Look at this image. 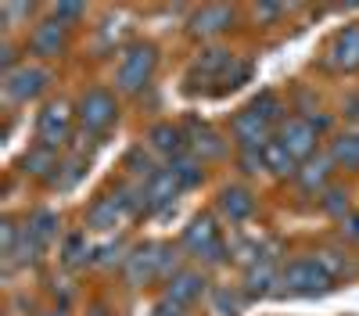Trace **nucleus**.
Segmentation results:
<instances>
[{"label":"nucleus","mask_w":359,"mask_h":316,"mask_svg":"<svg viewBox=\"0 0 359 316\" xmlns=\"http://www.w3.org/2000/svg\"><path fill=\"white\" fill-rule=\"evenodd\" d=\"M280 284L287 295H323L331 291V277H327V270L316 263V259H298V263L284 266L280 273Z\"/></svg>","instance_id":"f257e3e1"},{"label":"nucleus","mask_w":359,"mask_h":316,"mask_svg":"<svg viewBox=\"0 0 359 316\" xmlns=\"http://www.w3.org/2000/svg\"><path fill=\"white\" fill-rule=\"evenodd\" d=\"M155 65H158V54H155L151 43H137V47H130L126 57H123V65H118V76H115L118 90L137 94L140 86H147V79H151Z\"/></svg>","instance_id":"f03ea898"},{"label":"nucleus","mask_w":359,"mask_h":316,"mask_svg":"<svg viewBox=\"0 0 359 316\" xmlns=\"http://www.w3.org/2000/svg\"><path fill=\"white\" fill-rule=\"evenodd\" d=\"M69 133H72V111H69V104H62V101L47 104L40 111V123H36L40 144L54 151V148H62V144L69 140Z\"/></svg>","instance_id":"7ed1b4c3"},{"label":"nucleus","mask_w":359,"mask_h":316,"mask_svg":"<svg viewBox=\"0 0 359 316\" xmlns=\"http://www.w3.org/2000/svg\"><path fill=\"white\" fill-rule=\"evenodd\" d=\"M115 115H118V108H115V97H111L108 90H86V94L79 97V123H83L86 130L97 133V130L111 126Z\"/></svg>","instance_id":"20e7f679"},{"label":"nucleus","mask_w":359,"mask_h":316,"mask_svg":"<svg viewBox=\"0 0 359 316\" xmlns=\"http://www.w3.org/2000/svg\"><path fill=\"white\" fill-rule=\"evenodd\" d=\"M47 72L40 65H18V69H8L4 76V94L11 101H33L43 86H47Z\"/></svg>","instance_id":"39448f33"},{"label":"nucleus","mask_w":359,"mask_h":316,"mask_svg":"<svg viewBox=\"0 0 359 316\" xmlns=\"http://www.w3.org/2000/svg\"><path fill=\"white\" fill-rule=\"evenodd\" d=\"M184 245L198 255V259H208V263H219L223 259V241L216 234V226L208 216H198L191 226H187V234H184Z\"/></svg>","instance_id":"423d86ee"},{"label":"nucleus","mask_w":359,"mask_h":316,"mask_svg":"<svg viewBox=\"0 0 359 316\" xmlns=\"http://www.w3.org/2000/svg\"><path fill=\"white\" fill-rule=\"evenodd\" d=\"M237 62V57L230 54V50H223V47H212V50H205L198 62L191 65V76H187V83H191V90H198V79H205V83H223V76L230 72V65ZM219 90V86H216Z\"/></svg>","instance_id":"0eeeda50"},{"label":"nucleus","mask_w":359,"mask_h":316,"mask_svg":"<svg viewBox=\"0 0 359 316\" xmlns=\"http://www.w3.org/2000/svg\"><path fill=\"white\" fill-rule=\"evenodd\" d=\"M280 144L302 162L316 151V123L313 119H287L280 126Z\"/></svg>","instance_id":"6e6552de"},{"label":"nucleus","mask_w":359,"mask_h":316,"mask_svg":"<svg viewBox=\"0 0 359 316\" xmlns=\"http://www.w3.org/2000/svg\"><path fill=\"white\" fill-rule=\"evenodd\" d=\"M176 191H180V184H176V177H172V169H155V177L147 180L144 191H140V209L158 212V209L172 205Z\"/></svg>","instance_id":"1a4fd4ad"},{"label":"nucleus","mask_w":359,"mask_h":316,"mask_svg":"<svg viewBox=\"0 0 359 316\" xmlns=\"http://www.w3.org/2000/svg\"><path fill=\"white\" fill-rule=\"evenodd\" d=\"M233 137H237V144H241L245 151H262L269 144V123L259 119V115L248 108V111H241L233 119Z\"/></svg>","instance_id":"9d476101"},{"label":"nucleus","mask_w":359,"mask_h":316,"mask_svg":"<svg viewBox=\"0 0 359 316\" xmlns=\"http://www.w3.org/2000/svg\"><path fill=\"white\" fill-rule=\"evenodd\" d=\"M151 277H162V245L137 248L126 259V280L130 284H144V280H151Z\"/></svg>","instance_id":"9b49d317"},{"label":"nucleus","mask_w":359,"mask_h":316,"mask_svg":"<svg viewBox=\"0 0 359 316\" xmlns=\"http://www.w3.org/2000/svg\"><path fill=\"white\" fill-rule=\"evenodd\" d=\"M327 65L331 69H355L359 65V25H348L327 47Z\"/></svg>","instance_id":"f8f14e48"},{"label":"nucleus","mask_w":359,"mask_h":316,"mask_svg":"<svg viewBox=\"0 0 359 316\" xmlns=\"http://www.w3.org/2000/svg\"><path fill=\"white\" fill-rule=\"evenodd\" d=\"M29 47H33V54L40 57H54V54H62L65 50V25L62 22H40L33 29V36H29Z\"/></svg>","instance_id":"ddd939ff"},{"label":"nucleus","mask_w":359,"mask_h":316,"mask_svg":"<svg viewBox=\"0 0 359 316\" xmlns=\"http://www.w3.org/2000/svg\"><path fill=\"white\" fill-rule=\"evenodd\" d=\"M230 22H233V11H230V8L208 4V8H201V11L194 15L191 29H194V36H216V33H223Z\"/></svg>","instance_id":"4468645a"},{"label":"nucleus","mask_w":359,"mask_h":316,"mask_svg":"<svg viewBox=\"0 0 359 316\" xmlns=\"http://www.w3.org/2000/svg\"><path fill=\"white\" fill-rule=\"evenodd\" d=\"M219 209H223V216L230 223H241V219H248L255 212V198L248 191H241V187H226L223 198H219Z\"/></svg>","instance_id":"2eb2a0df"},{"label":"nucleus","mask_w":359,"mask_h":316,"mask_svg":"<svg viewBox=\"0 0 359 316\" xmlns=\"http://www.w3.org/2000/svg\"><path fill=\"white\" fill-rule=\"evenodd\" d=\"M123 212H126V209H123V201L111 194V198H101V201H94V205H90L86 223L94 226V230H111V226H118Z\"/></svg>","instance_id":"dca6fc26"},{"label":"nucleus","mask_w":359,"mask_h":316,"mask_svg":"<svg viewBox=\"0 0 359 316\" xmlns=\"http://www.w3.org/2000/svg\"><path fill=\"white\" fill-rule=\"evenodd\" d=\"M201 291H205V277H201V273H176V277L169 280V302L187 305V302H194Z\"/></svg>","instance_id":"f3484780"},{"label":"nucleus","mask_w":359,"mask_h":316,"mask_svg":"<svg viewBox=\"0 0 359 316\" xmlns=\"http://www.w3.org/2000/svg\"><path fill=\"white\" fill-rule=\"evenodd\" d=\"M262 165H266V169H273V172H284V177H287V172H294L298 158L284 148L280 140H269L266 148H262Z\"/></svg>","instance_id":"a211bd4d"},{"label":"nucleus","mask_w":359,"mask_h":316,"mask_svg":"<svg viewBox=\"0 0 359 316\" xmlns=\"http://www.w3.org/2000/svg\"><path fill=\"white\" fill-rule=\"evenodd\" d=\"M54 230H57V216L47 212V209L33 212V216H29V223H25V234L33 238L36 245H47V241L54 238Z\"/></svg>","instance_id":"6ab92c4d"},{"label":"nucleus","mask_w":359,"mask_h":316,"mask_svg":"<svg viewBox=\"0 0 359 316\" xmlns=\"http://www.w3.org/2000/svg\"><path fill=\"white\" fill-rule=\"evenodd\" d=\"M191 148L201 158H219L223 155V140L208 130V126H191Z\"/></svg>","instance_id":"aec40b11"},{"label":"nucleus","mask_w":359,"mask_h":316,"mask_svg":"<svg viewBox=\"0 0 359 316\" xmlns=\"http://www.w3.org/2000/svg\"><path fill=\"white\" fill-rule=\"evenodd\" d=\"M151 144L162 151V155H169V158H176L180 155V148H184V133H180L176 126H169V123H162V126H155L151 130Z\"/></svg>","instance_id":"412c9836"},{"label":"nucleus","mask_w":359,"mask_h":316,"mask_svg":"<svg viewBox=\"0 0 359 316\" xmlns=\"http://www.w3.org/2000/svg\"><path fill=\"white\" fill-rule=\"evenodd\" d=\"M331 158L345 169H359V133H345L334 140V148H331Z\"/></svg>","instance_id":"4be33fe9"},{"label":"nucleus","mask_w":359,"mask_h":316,"mask_svg":"<svg viewBox=\"0 0 359 316\" xmlns=\"http://www.w3.org/2000/svg\"><path fill=\"white\" fill-rule=\"evenodd\" d=\"M169 169H172V177H176L180 187H194V184H201V169H198V162L187 158V155L169 158Z\"/></svg>","instance_id":"5701e85b"},{"label":"nucleus","mask_w":359,"mask_h":316,"mask_svg":"<svg viewBox=\"0 0 359 316\" xmlns=\"http://www.w3.org/2000/svg\"><path fill=\"white\" fill-rule=\"evenodd\" d=\"M22 165H25V172H36V177H47L50 169H57V162H54V151L50 148H33L25 158H22Z\"/></svg>","instance_id":"b1692460"},{"label":"nucleus","mask_w":359,"mask_h":316,"mask_svg":"<svg viewBox=\"0 0 359 316\" xmlns=\"http://www.w3.org/2000/svg\"><path fill=\"white\" fill-rule=\"evenodd\" d=\"M252 111L259 115V119H266V123H273L277 115H280V101H277L273 94H262V97H255V101H252Z\"/></svg>","instance_id":"393cba45"},{"label":"nucleus","mask_w":359,"mask_h":316,"mask_svg":"<svg viewBox=\"0 0 359 316\" xmlns=\"http://www.w3.org/2000/svg\"><path fill=\"white\" fill-rule=\"evenodd\" d=\"M216 309L223 316H237V312H241V295H233L230 287H219V291H216Z\"/></svg>","instance_id":"a878e982"},{"label":"nucleus","mask_w":359,"mask_h":316,"mask_svg":"<svg viewBox=\"0 0 359 316\" xmlns=\"http://www.w3.org/2000/svg\"><path fill=\"white\" fill-rule=\"evenodd\" d=\"M269 280H273L269 266H255V270L248 273V291H252V295H266V291H269Z\"/></svg>","instance_id":"bb28decb"},{"label":"nucleus","mask_w":359,"mask_h":316,"mask_svg":"<svg viewBox=\"0 0 359 316\" xmlns=\"http://www.w3.org/2000/svg\"><path fill=\"white\" fill-rule=\"evenodd\" d=\"M83 241H86L83 234H72V238H69V245H65V263H69V266H79L83 259H86V252H83Z\"/></svg>","instance_id":"cd10ccee"},{"label":"nucleus","mask_w":359,"mask_h":316,"mask_svg":"<svg viewBox=\"0 0 359 316\" xmlns=\"http://www.w3.org/2000/svg\"><path fill=\"white\" fill-rule=\"evenodd\" d=\"M316 263L327 270V277H331V280H334V273H338V270H348V266H345V259H341V255H334V252H320V255H316Z\"/></svg>","instance_id":"c85d7f7f"},{"label":"nucleus","mask_w":359,"mask_h":316,"mask_svg":"<svg viewBox=\"0 0 359 316\" xmlns=\"http://www.w3.org/2000/svg\"><path fill=\"white\" fill-rule=\"evenodd\" d=\"M323 209H327V212H338V216H341V212L348 209V198H345L341 191H327V198H323Z\"/></svg>","instance_id":"c756f323"},{"label":"nucleus","mask_w":359,"mask_h":316,"mask_svg":"<svg viewBox=\"0 0 359 316\" xmlns=\"http://www.w3.org/2000/svg\"><path fill=\"white\" fill-rule=\"evenodd\" d=\"M323 180H327V165H323V162H316V165H309V169L302 172V184H306V187H320Z\"/></svg>","instance_id":"7c9ffc66"},{"label":"nucleus","mask_w":359,"mask_h":316,"mask_svg":"<svg viewBox=\"0 0 359 316\" xmlns=\"http://www.w3.org/2000/svg\"><path fill=\"white\" fill-rule=\"evenodd\" d=\"M151 316H187V312H184V305H180V302H169V298H165V302H158V305L151 309Z\"/></svg>","instance_id":"2f4dec72"},{"label":"nucleus","mask_w":359,"mask_h":316,"mask_svg":"<svg viewBox=\"0 0 359 316\" xmlns=\"http://www.w3.org/2000/svg\"><path fill=\"white\" fill-rule=\"evenodd\" d=\"M341 230H345V238H348V241H359V212L345 216V219H341Z\"/></svg>","instance_id":"473e14b6"},{"label":"nucleus","mask_w":359,"mask_h":316,"mask_svg":"<svg viewBox=\"0 0 359 316\" xmlns=\"http://www.w3.org/2000/svg\"><path fill=\"white\" fill-rule=\"evenodd\" d=\"M83 11H86L83 4H57V11H54V15H57V22H62V18H79Z\"/></svg>","instance_id":"72a5a7b5"},{"label":"nucleus","mask_w":359,"mask_h":316,"mask_svg":"<svg viewBox=\"0 0 359 316\" xmlns=\"http://www.w3.org/2000/svg\"><path fill=\"white\" fill-rule=\"evenodd\" d=\"M255 15L259 18H277V15H284V8L280 4H262V8H255Z\"/></svg>","instance_id":"f704fd0d"},{"label":"nucleus","mask_w":359,"mask_h":316,"mask_svg":"<svg viewBox=\"0 0 359 316\" xmlns=\"http://www.w3.org/2000/svg\"><path fill=\"white\" fill-rule=\"evenodd\" d=\"M345 115H352V119H359V94H352L345 101Z\"/></svg>","instance_id":"c9c22d12"},{"label":"nucleus","mask_w":359,"mask_h":316,"mask_svg":"<svg viewBox=\"0 0 359 316\" xmlns=\"http://www.w3.org/2000/svg\"><path fill=\"white\" fill-rule=\"evenodd\" d=\"M86 316H108V312H104V309H101V305H97V309H90V312H86Z\"/></svg>","instance_id":"e433bc0d"},{"label":"nucleus","mask_w":359,"mask_h":316,"mask_svg":"<svg viewBox=\"0 0 359 316\" xmlns=\"http://www.w3.org/2000/svg\"><path fill=\"white\" fill-rule=\"evenodd\" d=\"M47 316H62V312H47Z\"/></svg>","instance_id":"4c0bfd02"}]
</instances>
